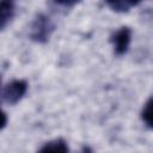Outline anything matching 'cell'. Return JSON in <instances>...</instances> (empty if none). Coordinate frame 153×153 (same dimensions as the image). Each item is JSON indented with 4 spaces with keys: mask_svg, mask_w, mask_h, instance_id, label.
<instances>
[{
    "mask_svg": "<svg viewBox=\"0 0 153 153\" xmlns=\"http://www.w3.org/2000/svg\"><path fill=\"white\" fill-rule=\"evenodd\" d=\"M16 13V0H0V30L5 29Z\"/></svg>",
    "mask_w": 153,
    "mask_h": 153,
    "instance_id": "obj_4",
    "label": "cell"
},
{
    "mask_svg": "<svg viewBox=\"0 0 153 153\" xmlns=\"http://www.w3.org/2000/svg\"><path fill=\"white\" fill-rule=\"evenodd\" d=\"M54 30H55V25L51 22V19L48 16L39 13L36 16V18L31 24L29 36L33 42L45 43L50 38Z\"/></svg>",
    "mask_w": 153,
    "mask_h": 153,
    "instance_id": "obj_1",
    "label": "cell"
},
{
    "mask_svg": "<svg viewBox=\"0 0 153 153\" xmlns=\"http://www.w3.org/2000/svg\"><path fill=\"white\" fill-rule=\"evenodd\" d=\"M110 41L114 45L115 54L117 56H122L129 49L130 41H131V30L128 26H122L111 36Z\"/></svg>",
    "mask_w": 153,
    "mask_h": 153,
    "instance_id": "obj_3",
    "label": "cell"
},
{
    "mask_svg": "<svg viewBox=\"0 0 153 153\" xmlns=\"http://www.w3.org/2000/svg\"><path fill=\"white\" fill-rule=\"evenodd\" d=\"M151 114H152V98H148V100L145 103L142 111H141V118L148 128H152V115Z\"/></svg>",
    "mask_w": 153,
    "mask_h": 153,
    "instance_id": "obj_7",
    "label": "cell"
},
{
    "mask_svg": "<svg viewBox=\"0 0 153 153\" xmlns=\"http://www.w3.org/2000/svg\"><path fill=\"white\" fill-rule=\"evenodd\" d=\"M6 124H7V115L0 108V130L4 129L6 127Z\"/></svg>",
    "mask_w": 153,
    "mask_h": 153,
    "instance_id": "obj_9",
    "label": "cell"
},
{
    "mask_svg": "<svg viewBox=\"0 0 153 153\" xmlns=\"http://www.w3.org/2000/svg\"><path fill=\"white\" fill-rule=\"evenodd\" d=\"M27 91V82L25 80L16 79L8 82L1 92L2 100L8 104V105H14L17 104L26 93Z\"/></svg>",
    "mask_w": 153,
    "mask_h": 153,
    "instance_id": "obj_2",
    "label": "cell"
},
{
    "mask_svg": "<svg viewBox=\"0 0 153 153\" xmlns=\"http://www.w3.org/2000/svg\"><path fill=\"white\" fill-rule=\"evenodd\" d=\"M67 142L63 139H55L51 141H48L43 145V147L39 148V152H68Z\"/></svg>",
    "mask_w": 153,
    "mask_h": 153,
    "instance_id": "obj_6",
    "label": "cell"
},
{
    "mask_svg": "<svg viewBox=\"0 0 153 153\" xmlns=\"http://www.w3.org/2000/svg\"><path fill=\"white\" fill-rule=\"evenodd\" d=\"M109 8L117 13H124L139 6L145 0H104Z\"/></svg>",
    "mask_w": 153,
    "mask_h": 153,
    "instance_id": "obj_5",
    "label": "cell"
},
{
    "mask_svg": "<svg viewBox=\"0 0 153 153\" xmlns=\"http://www.w3.org/2000/svg\"><path fill=\"white\" fill-rule=\"evenodd\" d=\"M53 1L60 6H63V7H73L76 4H79L81 0H53Z\"/></svg>",
    "mask_w": 153,
    "mask_h": 153,
    "instance_id": "obj_8",
    "label": "cell"
},
{
    "mask_svg": "<svg viewBox=\"0 0 153 153\" xmlns=\"http://www.w3.org/2000/svg\"><path fill=\"white\" fill-rule=\"evenodd\" d=\"M0 84H1V76H0Z\"/></svg>",
    "mask_w": 153,
    "mask_h": 153,
    "instance_id": "obj_10",
    "label": "cell"
}]
</instances>
